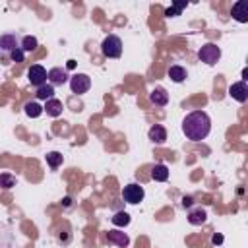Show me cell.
I'll use <instances>...</instances> for the list:
<instances>
[{
	"label": "cell",
	"mask_w": 248,
	"mask_h": 248,
	"mask_svg": "<svg viewBox=\"0 0 248 248\" xmlns=\"http://www.w3.org/2000/svg\"><path fill=\"white\" fill-rule=\"evenodd\" d=\"M182 132L192 141H202L211 132V118L205 110H194L184 116L182 120Z\"/></svg>",
	"instance_id": "cell-1"
},
{
	"label": "cell",
	"mask_w": 248,
	"mask_h": 248,
	"mask_svg": "<svg viewBox=\"0 0 248 248\" xmlns=\"http://www.w3.org/2000/svg\"><path fill=\"white\" fill-rule=\"evenodd\" d=\"M101 52L107 58H118L122 54V41L116 35H107L101 43Z\"/></svg>",
	"instance_id": "cell-2"
},
{
	"label": "cell",
	"mask_w": 248,
	"mask_h": 248,
	"mask_svg": "<svg viewBox=\"0 0 248 248\" xmlns=\"http://www.w3.org/2000/svg\"><path fill=\"white\" fill-rule=\"evenodd\" d=\"M198 58H200L202 62H205L207 66H213V64H217L219 58H221V48H219L215 43H205L203 46H200Z\"/></svg>",
	"instance_id": "cell-3"
},
{
	"label": "cell",
	"mask_w": 248,
	"mask_h": 248,
	"mask_svg": "<svg viewBox=\"0 0 248 248\" xmlns=\"http://www.w3.org/2000/svg\"><path fill=\"white\" fill-rule=\"evenodd\" d=\"M143 196H145L143 186H140V184H136V182L126 184V186L122 188V200H124L126 203L136 205V203H140V202L143 200Z\"/></svg>",
	"instance_id": "cell-4"
},
{
	"label": "cell",
	"mask_w": 248,
	"mask_h": 248,
	"mask_svg": "<svg viewBox=\"0 0 248 248\" xmlns=\"http://www.w3.org/2000/svg\"><path fill=\"white\" fill-rule=\"evenodd\" d=\"M89 87H91V79H89L87 74H76V76L70 78V89H72V93L83 95L85 91H89Z\"/></svg>",
	"instance_id": "cell-5"
},
{
	"label": "cell",
	"mask_w": 248,
	"mask_h": 248,
	"mask_svg": "<svg viewBox=\"0 0 248 248\" xmlns=\"http://www.w3.org/2000/svg\"><path fill=\"white\" fill-rule=\"evenodd\" d=\"M27 79L31 85L39 87L43 83H46V70L41 66V64H33L29 70H27Z\"/></svg>",
	"instance_id": "cell-6"
},
{
	"label": "cell",
	"mask_w": 248,
	"mask_h": 248,
	"mask_svg": "<svg viewBox=\"0 0 248 248\" xmlns=\"http://www.w3.org/2000/svg\"><path fill=\"white\" fill-rule=\"evenodd\" d=\"M229 95H231L234 101L244 103V101L248 99V85H246V81H244V79H240V81L232 83V85L229 87Z\"/></svg>",
	"instance_id": "cell-7"
},
{
	"label": "cell",
	"mask_w": 248,
	"mask_h": 248,
	"mask_svg": "<svg viewBox=\"0 0 248 248\" xmlns=\"http://www.w3.org/2000/svg\"><path fill=\"white\" fill-rule=\"evenodd\" d=\"M107 240H108L110 244L118 246V248H126V246L130 244V238H128V234H126V232H122V231H118V229H112V231H108V232H107Z\"/></svg>",
	"instance_id": "cell-8"
},
{
	"label": "cell",
	"mask_w": 248,
	"mask_h": 248,
	"mask_svg": "<svg viewBox=\"0 0 248 248\" xmlns=\"http://www.w3.org/2000/svg\"><path fill=\"white\" fill-rule=\"evenodd\" d=\"M232 17L240 23H246L248 21V2L246 0H238L232 4V10H231Z\"/></svg>",
	"instance_id": "cell-9"
},
{
	"label": "cell",
	"mask_w": 248,
	"mask_h": 248,
	"mask_svg": "<svg viewBox=\"0 0 248 248\" xmlns=\"http://www.w3.org/2000/svg\"><path fill=\"white\" fill-rule=\"evenodd\" d=\"M46 79L50 81L52 87H54V85H62V83L68 81V74H66L64 68H52V70L46 72Z\"/></svg>",
	"instance_id": "cell-10"
},
{
	"label": "cell",
	"mask_w": 248,
	"mask_h": 248,
	"mask_svg": "<svg viewBox=\"0 0 248 248\" xmlns=\"http://www.w3.org/2000/svg\"><path fill=\"white\" fill-rule=\"evenodd\" d=\"M17 46H19V39H17V35H14V33H6V35L0 37V50H2V52H12V50L17 48Z\"/></svg>",
	"instance_id": "cell-11"
},
{
	"label": "cell",
	"mask_w": 248,
	"mask_h": 248,
	"mask_svg": "<svg viewBox=\"0 0 248 248\" xmlns=\"http://www.w3.org/2000/svg\"><path fill=\"white\" fill-rule=\"evenodd\" d=\"M149 101H151L153 105H157V107H165V105L169 103V93H167V89H163V87H155V89H151V93H149Z\"/></svg>",
	"instance_id": "cell-12"
},
{
	"label": "cell",
	"mask_w": 248,
	"mask_h": 248,
	"mask_svg": "<svg viewBox=\"0 0 248 248\" xmlns=\"http://www.w3.org/2000/svg\"><path fill=\"white\" fill-rule=\"evenodd\" d=\"M62 101H58V99H48L46 103H45V107H43V112H46L48 116H52V118H56V116H60L62 114Z\"/></svg>",
	"instance_id": "cell-13"
},
{
	"label": "cell",
	"mask_w": 248,
	"mask_h": 248,
	"mask_svg": "<svg viewBox=\"0 0 248 248\" xmlns=\"http://www.w3.org/2000/svg\"><path fill=\"white\" fill-rule=\"evenodd\" d=\"M147 136H149V140H151L153 143H157V145H161V143H165V141H167V130H165L161 124L151 126Z\"/></svg>",
	"instance_id": "cell-14"
},
{
	"label": "cell",
	"mask_w": 248,
	"mask_h": 248,
	"mask_svg": "<svg viewBox=\"0 0 248 248\" xmlns=\"http://www.w3.org/2000/svg\"><path fill=\"white\" fill-rule=\"evenodd\" d=\"M205 221H207V213H205V209H202V207H196V209H192V211L188 213V223L194 225V227H200V225H203Z\"/></svg>",
	"instance_id": "cell-15"
},
{
	"label": "cell",
	"mask_w": 248,
	"mask_h": 248,
	"mask_svg": "<svg viewBox=\"0 0 248 248\" xmlns=\"http://www.w3.org/2000/svg\"><path fill=\"white\" fill-rule=\"evenodd\" d=\"M186 68H182V66H178V64H172L170 68H169V78L174 81V83H182L184 79H186Z\"/></svg>",
	"instance_id": "cell-16"
},
{
	"label": "cell",
	"mask_w": 248,
	"mask_h": 248,
	"mask_svg": "<svg viewBox=\"0 0 248 248\" xmlns=\"http://www.w3.org/2000/svg\"><path fill=\"white\" fill-rule=\"evenodd\" d=\"M151 178L157 180V182H165V180L169 178V169H167V165H163V163L155 165V167L151 169Z\"/></svg>",
	"instance_id": "cell-17"
},
{
	"label": "cell",
	"mask_w": 248,
	"mask_h": 248,
	"mask_svg": "<svg viewBox=\"0 0 248 248\" xmlns=\"http://www.w3.org/2000/svg\"><path fill=\"white\" fill-rule=\"evenodd\" d=\"M19 46H21L23 52H33V50L39 46V41H37V37H33V35H25V37L21 39Z\"/></svg>",
	"instance_id": "cell-18"
},
{
	"label": "cell",
	"mask_w": 248,
	"mask_h": 248,
	"mask_svg": "<svg viewBox=\"0 0 248 248\" xmlns=\"http://www.w3.org/2000/svg\"><path fill=\"white\" fill-rule=\"evenodd\" d=\"M37 99H45V101H48V99H52L54 97V87L50 85V83H43V85H39L37 87Z\"/></svg>",
	"instance_id": "cell-19"
},
{
	"label": "cell",
	"mask_w": 248,
	"mask_h": 248,
	"mask_svg": "<svg viewBox=\"0 0 248 248\" xmlns=\"http://www.w3.org/2000/svg\"><path fill=\"white\" fill-rule=\"evenodd\" d=\"M25 114H27L29 118H39V116L43 114V107H41L39 103L31 101V103L25 105Z\"/></svg>",
	"instance_id": "cell-20"
},
{
	"label": "cell",
	"mask_w": 248,
	"mask_h": 248,
	"mask_svg": "<svg viewBox=\"0 0 248 248\" xmlns=\"http://www.w3.org/2000/svg\"><path fill=\"white\" fill-rule=\"evenodd\" d=\"M62 161H64V157H62V153H60V151H50V153H46V163H48V167H50V169L60 167V165H62Z\"/></svg>",
	"instance_id": "cell-21"
},
{
	"label": "cell",
	"mask_w": 248,
	"mask_h": 248,
	"mask_svg": "<svg viewBox=\"0 0 248 248\" xmlns=\"http://www.w3.org/2000/svg\"><path fill=\"white\" fill-rule=\"evenodd\" d=\"M110 221H112V225H116V227H126V225H130V215H128L126 211H118V213H114V215L110 217Z\"/></svg>",
	"instance_id": "cell-22"
},
{
	"label": "cell",
	"mask_w": 248,
	"mask_h": 248,
	"mask_svg": "<svg viewBox=\"0 0 248 248\" xmlns=\"http://www.w3.org/2000/svg\"><path fill=\"white\" fill-rule=\"evenodd\" d=\"M12 244V232L6 225H0V248H8Z\"/></svg>",
	"instance_id": "cell-23"
},
{
	"label": "cell",
	"mask_w": 248,
	"mask_h": 248,
	"mask_svg": "<svg viewBox=\"0 0 248 248\" xmlns=\"http://www.w3.org/2000/svg\"><path fill=\"white\" fill-rule=\"evenodd\" d=\"M12 186H16V176L10 174V172H2V174H0V188L10 190Z\"/></svg>",
	"instance_id": "cell-24"
},
{
	"label": "cell",
	"mask_w": 248,
	"mask_h": 248,
	"mask_svg": "<svg viewBox=\"0 0 248 248\" xmlns=\"http://www.w3.org/2000/svg\"><path fill=\"white\" fill-rule=\"evenodd\" d=\"M184 6H186V4H176V6H172V8H167V10H165V16H167V17L178 16V14L184 10Z\"/></svg>",
	"instance_id": "cell-25"
},
{
	"label": "cell",
	"mask_w": 248,
	"mask_h": 248,
	"mask_svg": "<svg viewBox=\"0 0 248 248\" xmlns=\"http://www.w3.org/2000/svg\"><path fill=\"white\" fill-rule=\"evenodd\" d=\"M10 56H12V60H14V62H23L25 52L21 50V46H17V48H14V50L10 52Z\"/></svg>",
	"instance_id": "cell-26"
},
{
	"label": "cell",
	"mask_w": 248,
	"mask_h": 248,
	"mask_svg": "<svg viewBox=\"0 0 248 248\" xmlns=\"http://www.w3.org/2000/svg\"><path fill=\"white\" fill-rule=\"evenodd\" d=\"M211 242H213V244H221V242H223V234H213V236H211Z\"/></svg>",
	"instance_id": "cell-27"
},
{
	"label": "cell",
	"mask_w": 248,
	"mask_h": 248,
	"mask_svg": "<svg viewBox=\"0 0 248 248\" xmlns=\"http://www.w3.org/2000/svg\"><path fill=\"white\" fill-rule=\"evenodd\" d=\"M190 203H192V198H184V200H182V205H184V207H188Z\"/></svg>",
	"instance_id": "cell-28"
},
{
	"label": "cell",
	"mask_w": 248,
	"mask_h": 248,
	"mask_svg": "<svg viewBox=\"0 0 248 248\" xmlns=\"http://www.w3.org/2000/svg\"><path fill=\"white\" fill-rule=\"evenodd\" d=\"M70 203H72V198H64V205H66V207H68V205H70Z\"/></svg>",
	"instance_id": "cell-29"
}]
</instances>
